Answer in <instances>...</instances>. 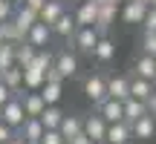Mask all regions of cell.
Instances as JSON below:
<instances>
[{"instance_id":"1","label":"cell","mask_w":156,"mask_h":144,"mask_svg":"<svg viewBox=\"0 0 156 144\" xmlns=\"http://www.w3.org/2000/svg\"><path fill=\"white\" fill-rule=\"evenodd\" d=\"M78 78H81L84 98L93 107H98L101 101L107 98V72L104 69H90V72H84V75H78Z\"/></svg>"},{"instance_id":"2","label":"cell","mask_w":156,"mask_h":144,"mask_svg":"<svg viewBox=\"0 0 156 144\" xmlns=\"http://www.w3.org/2000/svg\"><path fill=\"white\" fill-rule=\"evenodd\" d=\"M52 69L58 72V78L61 81H73V78L81 75V55H78L75 49H58L55 58H52Z\"/></svg>"},{"instance_id":"3","label":"cell","mask_w":156,"mask_h":144,"mask_svg":"<svg viewBox=\"0 0 156 144\" xmlns=\"http://www.w3.org/2000/svg\"><path fill=\"white\" fill-rule=\"evenodd\" d=\"M98 38H101V32L95 26H78L73 32V38L67 40V46L75 49L78 55H84V58H93V49H95V43H98Z\"/></svg>"},{"instance_id":"4","label":"cell","mask_w":156,"mask_h":144,"mask_svg":"<svg viewBox=\"0 0 156 144\" xmlns=\"http://www.w3.org/2000/svg\"><path fill=\"white\" fill-rule=\"evenodd\" d=\"M81 133L87 135V139H93V144H104V139H107V121L98 115V110H95V107H93V112H87V115H84Z\"/></svg>"},{"instance_id":"5","label":"cell","mask_w":156,"mask_h":144,"mask_svg":"<svg viewBox=\"0 0 156 144\" xmlns=\"http://www.w3.org/2000/svg\"><path fill=\"white\" fill-rule=\"evenodd\" d=\"M12 23L17 26V32L26 38V32L38 23V9H32V6L26 3H15V12H12Z\"/></svg>"},{"instance_id":"6","label":"cell","mask_w":156,"mask_h":144,"mask_svg":"<svg viewBox=\"0 0 156 144\" xmlns=\"http://www.w3.org/2000/svg\"><path fill=\"white\" fill-rule=\"evenodd\" d=\"M23 118H26V112H23V101L17 98V95H12V98L0 107V121H6L12 130H17L23 124Z\"/></svg>"},{"instance_id":"7","label":"cell","mask_w":156,"mask_h":144,"mask_svg":"<svg viewBox=\"0 0 156 144\" xmlns=\"http://www.w3.org/2000/svg\"><path fill=\"white\" fill-rule=\"evenodd\" d=\"M130 72H133V75H142V78H147V81L156 84V55H147V52H139V49H136L133 61H130Z\"/></svg>"},{"instance_id":"8","label":"cell","mask_w":156,"mask_h":144,"mask_svg":"<svg viewBox=\"0 0 156 144\" xmlns=\"http://www.w3.org/2000/svg\"><path fill=\"white\" fill-rule=\"evenodd\" d=\"M93 61L98 63V67H110V63L116 61V40H113L107 32H101L98 43H95V49H93Z\"/></svg>"},{"instance_id":"9","label":"cell","mask_w":156,"mask_h":144,"mask_svg":"<svg viewBox=\"0 0 156 144\" xmlns=\"http://www.w3.org/2000/svg\"><path fill=\"white\" fill-rule=\"evenodd\" d=\"M130 130H133V141H153L156 139V115H151V112H145L142 118H136L133 124H130Z\"/></svg>"},{"instance_id":"10","label":"cell","mask_w":156,"mask_h":144,"mask_svg":"<svg viewBox=\"0 0 156 144\" xmlns=\"http://www.w3.org/2000/svg\"><path fill=\"white\" fill-rule=\"evenodd\" d=\"M104 144H136L130 124L127 121H113V124H107V139H104Z\"/></svg>"},{"instance_id":"11","label":"cell","mask_w":156,"mask_h":144,"mask_svg":"<svg viewBox=\"0 0 156 144\" xmlns=\"http://www.w3.org/2000/svg\"><path fill=\"white\" fill-rule=\"evenodd\" d=\"M145 12H147V3H142V0H124V3L119 6L122 20L130 23V26H139L142 17H145Z\"/></svg>"},{"instance_id":"12","label":"cell","mask_w":156,"mask_h":144,"mask_svg":"<svg viewBox=\"0 0 156 144\" xmlns=\"http://www.w3.org/2000/svg\"><path fill=\"white\" fill-rule=\"evenodd\" d=\"M95 110H98V115L104 118L107 124H113V121H124V101H119V98H110V95H107V98L101 101Z\"/></svg>"},{"instance_id":"13","label":"cell","mask_w":156,"mask_h":144,"mask_svg":"<svg viewBox=\"0 0 156 144\" xmlns=\"http://www.w3.org/2000/svg\"><path fill=\"white\" fill-rule=\"evenodd\" d=\"M95 15H98V3L95 0H78V6L73 9V17L78 26H95Z\"/></svg>"},{"instance_id":"14","label":"cell","mask_w":156,"mask_h":144,"mask_svg":"<svg viewBox=\"0 0 156 144\" xmlns=\"http://www.w3.org/2000/svg\"><path fill=\"white\" fill-rule=\"evenodd\" d=\"M23 40H29L35 49H44V46H49V43H52V29H49V23L38 20V23H35V26L26 32V38H23Z\"/></svg>"},{"instance_id":"15","label":"cell","mask_w":156,"mask_h":144,"mask_svg":"<svg viewBox=\"0 0 156 144\" xmlns=\"http://www.w3.org/2000/svg\"><path fill=\"white\" fill-rule=\"evenodd\" d=\"M52 38H58V40H69V38H73V32H75V29H78V23H75V17H73V12H64V15L61 17H58V20L55 23H52Z\"/></svg>"},{"instance_id":"16","label":"cell","mask_w":156,"mask_h":144,"mask_svg":"<svg viewBox=\"0 0 156 144\" xmlns=\"http://www.w3.org/2000/svg\"><path fill=\"white\" fill-rule=\"evenodd\" d=\"M107 95L124 101L130 95V75H116V72H110V75H107Z\"/></svg>"},{"instance_id":"17","label":"cell","mask_w":156,"mask_h":144,"mask_svg":"<svg viewBox=\"0 0 156 144\" xmlns=\"http://www.w3.org/2000/svg\"><path fill=\"white\" fill-rule=\"evenodd\" d=\"M119 6L122 3H98V15H95V29L98 32H110V26L119 17Z\"/></svg>"},{"instance_id":"18","label":"cell","mask_w":156,"mask_h":144,"mask_svg":"<svg viewBox=\"0 0 156 144\" xmlns=\"http://www.w3.org/2000/svg\"><path fill=\"white\" fill-rule=\"evenodd\" d=\"M64 12H67V0H46V3L38 9V20H44V23H49V26H52Z\"/></svg>"},{"instance_id":"19","label":"cell","mask_w":156,"mask_h":144,"mask_svg":"<svg viewBox=\"0 0 156 144\" xmlns=\"http://www.w3.org/2000/svg\"><path fill=\"white\" fill-rule=\"evenodd\" d=\"M20 101H23V112H26V118H38L41 112H44V107H46V101L41 98L38 89H26Z\"/></svg>"},{"instance_id":"20","label":"cell","mask_w":156,"mask_h":144,"mask_svg":"<svg viewBox=\"0 0 156 144\" xmlns=\"http://www.w3.org/2000/svg\"><path fill=\"white\" fill-rule=\"evenodd\" d=\"M127 75H130V95L139 98V101H147L151 92L156 89V84L147 81V78H142V75H133V72H127Z\"/></svg>"},{"instance_id":"21","label":"cell","mask_w":156,"mask_h":144,"mask_svg":"<svg viewBox=\"0 0 156 144\" xmlns=\"http://www.w3.org/2000/svg\"><path fill=\"white\" fill-rule=\"evenodd\" d=\"M81 124H84V115H81V112H64L61 124H58V130H61L64 141H67V139H73V135H78V133H81Z\"/></svg>"},{"instance_id":"22","label":"cell","mask_w":156,"mask_h":144,"mask_svg":"<svg viewBox=\"0 0 156 144\" xmlns=\"http://www.w3.org/2000/svg\"><path fill=\"white\" fill-rule=\"evenodd\" d=\"M38 92H41V98H44L46 104H58L61 95H64V81H61V78H46L44 87H41Z\"/></svg>"},{"instance_id":"23","label":"cell","mask_w":156,"mask_h":144,"mask_svg":"<svg viewBox=\"0 0 156 144\" xmlns=\"http://www.w3.org/2000/svg\"><path fill=\"white\" fill-rule=\"evenodd\" d=\"M17 135H23L29 144H38L41 135H44V124H41V118H23V124L17 127Z\"/></svg>"},{"instance_id":"24","label":"cell","mask_w":156,"mask_h":144,"mask_svg":"<svg viewBox=\"0 0 156 144\" xmlns=\"http://www.w3.org/2000/svg\"><path fill=\"white\" fill-rule=\"evenodd\" d=\"M0 81H3L12 92L20 89V87H23V67H20V63H12V67L0 69Z\"/></svg>"},{"instance_id":"25","label":"cell","mask_w":156,"mask_h":144,"mask_svg":"<svg viewBox=\"0 0 156 144\" xmlns=\"http://www.w3.org/2000/svg\"><path fill=\"white\" fill-rule=\"evenodd\" d=\"M38 118H41V124H44V130H58V124H61V118H64V110L58 104H46Z\"/></svg>"},{"instance_id":"26","label":"cell","mask_w":156,"mask_h":144,"mask_svg":"<svg viewBox=\"0 0 156 144\" xmlns=\"http://www.w3.org/2000/svg\"><path fill=\"white\" fill-rule=\"evenodd\" d=\"M145 112H147V104H145V101L133 98V95L124 98V121H127V124H133L136 118H142Z\"/></svg>"},{"instance_id":"27","label":"cell","mask_w":156,"mask_h":144,"mask_svg":"<svg viewBox=\"0 0 156 144\" xmlns=\"http://www.w3.org/2000/svg\"><path fill=\"white\" fill-rule=\"evenodd\" d=\"M35 58V46L29 43V40H17L15 43V63H20V67H29Z\"/></svg>"},{"instance_id":"28","label":"cell","mask_w":156,"mask_h":144,"mask_svg":"<svg viewBox=\"0 0 156 144\" xmlns=\"http://www.w3.org/2000/svg\"><path fill=\"white\" fill-rule=\"evenodd\" d=\"M44 81H46V75L41 69L23 67V87H26V89H41V87H44Z\"/></svg>"},{"instance_id":"29","label":"cell","mask_w":156,"mask_h":144,"mask_svg":"<svg viewBox=\"0 0 156 144\" xmlns=\"http://www.w3.org/2000/svg\"><path fill=\"white\" fill-rule=\"evenodd\" d=\"M139 52H147V55H156V32L151 29H142L139 32V46H136Z\"/></svg>"},{"instance_id":"30","label":"cell","mask_w":156,"mask_h":144,"mask_svg":"<svg viewBox=\"0 0 156 144\" xmlns=\"http://www.w3.org/2000/svg\"><path fill=\"white\" fill-rule=\"evenodd\" d=\"M15 63V43L12 40H0V69Z\"/></svg>"},{"instance_id":"31","label":"cell","mask_w":156,"mask_h":144,"mask_svg":"<svg viewBox=\"0 0 156 144\" xmlns=\"http://www.w3.org/2000/svg\"><path fill=\"white\" fill-rule=\"evenodd\" d=\"M38 144H67L61 135V130H44V135H41Z\"/></svg>"},{"instance_id":"32","label":"cell","mask_w":156,"mask_h":144,"mask_svg":"<svg viewBox=\"0 0 156 144\" xmlns=\"http://www.w3.org/2000/svg\"><path fill=\"white\" fill-rule=\"evenodd\" d=\"M139 26H142V29H151V32H156V6H147V12H145V17H142Z\"/></svg>"},{"instance_id":"33","label":"cell","mask_w":156,"mask_h":144,"mask_svg":"<svg viewBox=\"0 0 156 144\" xmlns=\"http://www.w3.org/2000/svg\"><path fill=\"white\" fill-rule=\"evenodd\" d=\"M12 12H15V3H12V0H0V23L9 20Z\"/></svg>"},{"instance_id":"34","label":"cell","mask_w":156,"mask_h":144,"mask_svg":"<svg viewBox=\"0 0 156 144\" xmlns=\"http://www.w3.org/2000/svg\"><path fill=\"white\" fill-rule=\"evenodd\" d=\"M12 135H15V130H12L6 121H0V144H6V141L12 139Z\"/></svg>"},{"instance_id":"35","label":"cell","mask_w":156,"mask_h":144,"mask_svg":"<svg viewBox=\"0 0 156 144\" xmlns=\"http://www.w3.org/2000/svg\"><path fill=\"white\" fill-rule=\"evenodd\" d=\"M9 98H12V89L6 87L3 81H0V107H3V104H6V101H9Z\"/></svg>"},{"instance_id":"36","label":"cell","mask_w":156,"mask_h":144,"mask_svg":"<svg viewBox=\"0 0 156 144\" xmlns=\"http://www.w3.org/2000/svg\"><path fill=\"white\" fill-rule=\"evenodd\" d=\"M67 144H93V139H87L84 133H78V135H73V139H67Z\"/></svg>"},{"instance_id":"37","label":"cell","mask_w":156,"mask_h":144,"mask_svg":"<svg viewBox=\"0 0 156 144\" xmlns=\"http://www.w3.org/2000/svg\"><path fill=\"white\" fill-rule=\"evenodd\" d=\"M145 104H147V112H151V115H156V89L151 92V98H147Z\"/></svg>"},{"instance_id":"38","label":"cell","mask_w":156,"mask_h":144,"mask_svg":"<svg viewBox=\"0 0 156 144\" xmlns=\"http://www.w3.org/2000/svg\"><path fill=\"white\" fill-rule=\"evenodd\" d=\"M6 144H29L26 139H23V135H17V130H15V135H12V139L9 141H6Z\"/></svg>"},{"instance_id":"39","label":"cell","mask_w":156,"mask_h":144,"mask_svg":"<svg viewBox=\"0 0 156 144\" xmlns=\"http://www.w3.org/2000/svg\"><path fill=\"white\" fill-rule=\"evenodd\" d=\"M17 3H26V6H32V9H41L46 0H17Z\"/></svg>"},{"instance_id":"40","label":"cell","mask_w":156,"mask_h":144,"mask_svg":"<svg viewBox=\"0 0 156 144\" xmlns=\"http://www.w3.org/2000/svg\"><path fill=\"white\" fill-rule=\"evenodd\" d=\"M101 3H122V0H101Z\"/></svg>"},{"instance_id":"41","label":"cell","mask_w":156,"mask_h":144,"mask_svg":"<svg viewBox=\"0 0 156 144\" xmlns=\"http://www.w3.org/2000/svg\"><path fill=\"white\" fill-rule=\"evenodd\" d=\"M95 3H101V0H95Z\"/></svg>"},{"instance_id":"42","label":"cell","mask_w":156,"mask_h":144,"mask_svg":"<svg viewBox=\"0 0 156 144\" xmlns=\"http://www.w3.org/2000/svg\"><path fill=\"white\" fill-rule=\"evenodd\" d=\"M12 3H17V0H12Z\"/></svg>"},{"instance_id":"43","label":"cell","mask_w":156,"mask_h":144,"mask_svg":"<svg viewBox=\"0 0 156 144\" xmlns=\"http://www.w3.org/2000/svg\"><path fill=\"white\" fill-rule=\"evenodd\" d=\"M67 3H73V0H67Z\"/></svg>"},{"instance_id":"44","label":"cell","mask_w":156,"mask_h":144,"mask_svg":"<svg viewBox=\"0 0 156 144\" xmlns=\"http://www.w3.org/2000/svg\"><path fill=\"white\" fill-rule=\"evenodd\" d=\"M122 3H124V0H122Z\"/></svg>"}]
</instances>
